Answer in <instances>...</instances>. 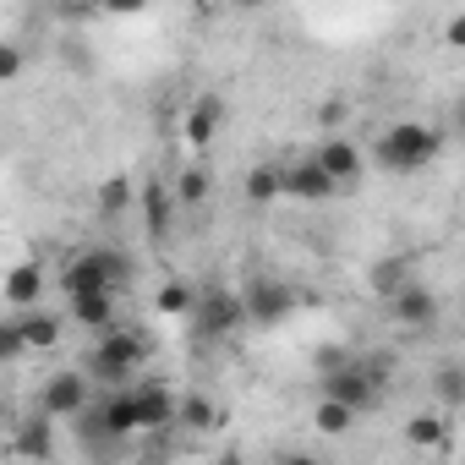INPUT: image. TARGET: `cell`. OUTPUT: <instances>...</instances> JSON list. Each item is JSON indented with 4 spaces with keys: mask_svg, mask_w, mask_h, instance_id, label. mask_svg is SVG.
<instances>
[{
    "mask_svg": "<svg viewBox=\"0 0 465 465\" xmlns=\"http://www.w3.org/2000/svg\"><path fill=\"white\" fill-rule=\"evenodd\" d=\"M242 192H247V203H258V208L280 203V197H285V164H274V159L252 164V170H247V181H242Z\"/></svg>",
    "mask_w": 465,
    "mask_h": 465,
    "instance_id": "9a60e30c",
    "label": "cell"
},
{
    "mask_svg": "<svg viewBox=\"0 0 465 465\" xmlns=\"http://www.w3.org/2000/svg\"><path fill=\"white\" fill-rule=\"evenodd\" d=\"M88 405H94V372H88V367H83V372H77V367L50 372L45 389H39V411L55 416V421H77Z\"/></svg>",
    "mask_w": 465,
    "mask_h": 465,
    "instance_id": "5b68a950",
    "label": "cell"
},
{
    "mask_svg": "<svg viewBox=\"0 0 465 465\" xmlns=\"http://www.w3.org/2000/svg\"><path fill=\"white\" fill-rule=\"evenodd\" d=\"M356 405H345V400H334V394H318V405H312V427L323 432V438H345L351 427H356Z\"/></svg>",
    "mask_w": 465,
    "mask_h": 465,
    "instance_id": "d6986e66",
    "label": "cell"
},
{
    "mask_svg": "<svg viewBox=\"0 0 465 465\" xmlns=\"http://www.w3.org/2000/svg\"><path fill=\"white\" fill-rule=\"evenodd\" d=\"M192 323H197V334H203V340H224V334H236L242 323H252V318H247V296H242V291H203V296H197Z\"/></svg>",
    "mask_w": 465,
    "mask_h": 465,
    "instance_id": "8992f818",
    "label": "cell"
},
{
    "mask_svg": "<svg viewBox=\"0 0 465 465\" xmlns=\"http://www.w3.org/2000/svg\"><path fill=\"white\" fill-rule=\"evenodd\" d=\"M345 361H351L345 345H323V351L312 356V372H334V367H345Z\"/></svg>",
    "mask_w": 465,
    "mask_h": 465,
    "instance_id": "83f0119b",
    "label": "cell"
},
{
    "mask_svg": "<svg viewBox=\"0 0 465 465\" xmlns=\"http://www.w3.org/2000/svg\"><path fill=\"white\" fill-rule=\"evenodd\" d=\"M132 280H137V263H132L126 252H115V247H94V252H83V258L66 263L61 291H66V296H83V291H126Z\"/></svg>",
    "mask_w": 465,
    "mask_h": 465,
    "instance_id": "277c9868",
    "label": "cell"
},
{
    "mask_svg": "<svg viewBox=\"0 0 465 465\" xmlns=\"http://www.w3.org/2000/svg\"><path fill=\"white\" fill-rule=\"evenodd\" d=\"M148 356H153V340H148L143 329H115V323H110V329H99V340H94V351H88V372H94V383L121 389V383L143 378Z\"/></svg>",
    "mask_w": 465,
    "mask_h": 465,
    "instance_id": "7a4b0ae2",
    "label": "cell"
},
{
    "mask_svg": "<svg viewBox=\"0 0 465 465\" xmlns=\"http://www.w3.org/2000/svg\"><path fill=\"white\" fill-rule=\"evenodd\" d=\"M224 421V411L208 400V394H181V405H175V427H186V432H213Z\"/></svg>",
    "mask_w": 465,
    "mask_h": 465,
    "instance_id": "44dd1931",
    "label": "cell"
},
{
    "mask_svg": "<svg viewBox=\"0 0 465 465\" xmlns=\"http://www.w3.org/2000/svg\"><path fill=\"white\" fill-rule=\"evenodd\" d=\"M367 285L389 302L400 285H411V263H405V258H378V263H372V274H367Z\"/></svg>",
    "mask_w": 465,
    "mask_h": 465,
    "instance_id": "603a6c76",
    "label": "cell"
},
{
    "mask_svg": "<svg viewBox=\"0 0 465 465\" xmlns=\"http://www.w3.org/2000/svg\"><path fill=\"white\" fill-rule=\"evenodd\" d=\"M6 302L23 312V307H45V263H17L6 274Z\"/></svg>",
    "mask_w": 465,
    "mask_h": 465,
    "instance_id": "2e32d148",
    "label": "cell"
},
{
    "mask_svg": "<svg viewBox=\"0 0 465 465\" xmlns=\"http://www.w3.org/2000/svg\"><path fill=\"white\" fill-rule=\"evenodd\" d=\"M318 389L334 394V400H345V405H356V411H367L383 383H378V372H372L367 361H345V367H334V372H318Z\"/></svg>",
    "mask_w": 465,
    "mask_h": 465,
    "instance_id": "52a82bcc",
    "label": "cell"
},
{
    "mask_svg": "<svg viewBox=\"0 0 465 465\" xmlns=\"http://www.w3.org/2000/svg\"><path fill=\"white\" fill-rule=\"evenodd\" d=\"M175 203H181V208H203V203H208V170H197V164L181 170V175H175Z\"/></svg>",
    "mask_w": 465,
    "mask_h": 465,
    "instance_id": "484cf974",
    "label": "cell"
},
{
    "mask_svg": "<svg viewBox=\"0 0 465 465\" xmlns=\"http://www.w3.org/2000/svg\"><path fill=\"white\" fill-rule=\"evenodd\" d=\"M0 77H6V83L23 77V45H6V50H0Z\"/></svg>",
    "mask_w": 465,
    "mask_h": 465,
    "instance_id": "f1b7e54d",
    "label": "cell"
},
{
    "mask_svg": "<svg viewBox=\"0 0 465 465\" xmlns=\"http://www.w3.org/2000/svg\"><path fill=\"white\" fill-rule=\"evenodd\" d=\"M175 394L164 383H148V378H132L121 389H110V400H99L94 411L110 421V432L132 438V432H153V427H170L175 421Z\"/></svg>",
    "mask_w": 465,
    "mask_h": 465,
    "instance_id": "6da1fadb",
    "label": "cell"
},
{
    "mask_svg": "<svg viewBox=\"0 0 465 465\" xmlns=\"http://www.w3.org/2000/svg\"><path fill=\"white\" fill-rule=\"evenodd\" d=\"M454 121H460V137H465V99H460V110H454Z\"/></svg>",
    "mask_w": 465,
    "mask_h": 465,
    "instance_id": "836d02e7",
    "label": "cell"
},
{
    "mask_svg": "<svg viewBox=\"0 0 465 465\" xmlns=\"http://www.w3.org/2000/svg\"><path fill=\"white\" fill-rule=\"evenodd\" d=\"M312 153H318V164H323L340 186H356V181H361V164H367V159H361V148H356L351 137H323Z\"/></svg>",
    "mask_w": 465,
    "mask_h": 465,
    "instance_id": "4fadbf2b",
    "label": "cell"
},
{
    "mask_svg": "<svg viewBox=\"0 0 465 465\" xmlns=\"http://www.w3.org/2000/svg\"><path fill=\"white\" fill-rule=\"evenodd\" d=\"M99 6L110 17H137V12H148V0H99Z\"/></svg>",
    "mask_w": 465,
    "mask_h": 465,
    "instance_id": "f546056e",
    "label": "cell"
},
{
    "mask_svg": "<svg viewBox=\"0 0 465 465\" xmlns=\"http://www.w3.org/2000/svg\"><path fill=\"white\" fill-rule=\"evenodd\" d=\"M28 351V340H23V329H17V318L6 323V329H0V356H6V361H17Z\"/></svg>",
    "mask_w": 465,
    "mask_h": 465,
    "instance_id": "4316f807",
    "label": "cell"
},
{
    "mask_svg": "<svg viewBox=\"0 0 465 465\" xmlns=\"http://www.w3.org/2000/svg\"><path fill=\"white\" fill-rule=\"evenodd\" d=\"M66 312H72V323H83V329H110V323H115V291L66 296Z\"/></svg>",
    "mask_w": 465,
    "mask_h": 465,
    "instance_id": "5bb4252c",
    "label": "cell"
},
{
    "mask_svg": "<svg viewBox=\"0 0 465 465\" xmlns=\"http://www.w3.org/2000/svg\"><path fill=\"white\" fill-rule=\"evenodd\" d=\"M334 192H340V181L318 164V153L285 164V197H296V203H334Z\"/></svg>",
    "mask_w": 465,
    "mask_h": 465,
    "instance_id": "9c48e42d",
    "label": "cell"
},
{
    "mask_svg": "<svg viewBox=\"0 0 465 465\" xmlns=\"http://www.w3.org/2000/svg\"><path fill=\"white\" fill-rule=\"evenodd\" d=\"M443 438H449L443 405H432V411H416V416H405V443H411V449H443Z\"/></svg>",
    "mask_w": 465,
    "mask_h": 465,
    "instance_id": "ffe728a7",
    "label": "cell"
},
{
    "mask_svg": "<svg viewBox=\"0 0 465 465\" xmlns=\"http://www.w3.org/2000/svg\"><path fill=\"white\" fill-rule=\"evenodd\" d=\"M438 291L432 285H421V280H411V285H400L394 296H389V318L400 323V329H432L438 323Z\"/></svg>",
    "mask_w": 465,
    "mask_h": 465,
    "instance_id": "8fae6325",
    "label": "cell"
},
{
    "mask_svg": "<svg viewBox=\"0 0 465 465\" xmlns=\"http://www.w3.org/2000/svg\"><path fill=\"white\" fill-rule=\"evenodd\" d=\"M197 296H203V291H197L192 280H164L159 296H153V307H159L164 318H192V312H197Z\"/></svg>",
    "mask_w": 465,
    "mask_h": 465,
    "instance_id": "7402d4cb",
    "label": "cell"
},
{
    "mask_svg": "<svg viewBox=\"0 0 465 465\" xmlns=\"http://www.w3.org/2000/svg\"><path fill=\"white\" fill-rule=\"evenodd\" d=\"M236 12H258V6H269V0H230Z\"/></svg>",
    "mask_w": 465,
    "mask_h": 465,
    "instance_id": "d6a6232c",
    "label": "cell"
},
{
    "mask_svg": "<svg viewBox=\"0 0 465 465\" xmlns=\"http://www.w3.org/2000/svg\"><path fill=\"white\" fill-rule=\"evenodd\" d=\"M17 329H23L28 351H50V345H61V312H45V307H23V312H17Z\"/></svg>",
    "mask_w": 465,
    "mask_h": 465,
    "instance_id": "e0dca14e",
    "label": "cell"
},
{
    "mask_svg": "<svg viewBox=\"0 0 465 465\" xmlns=\"http://www.w3.org/2000/svg\"><path fill=\"white\" fill-rule=\"evenodd\" d=\"M427 389H432V405L460 411L465 405V361H438L432 378H427Z\"/></svg>",
    "mask_w": 465,
    "mask_h": 465,
    "instance_id": "ac0fdd59",
    "label": "cell"
},
{
    "mask_svg": "<svg viewBox=\"0 0 465 465\" xmlns=\"http://www.w3.org/2000/svg\"><path fill=\"white\" fill-rule=\"evenodd\" d=\"M50 421H55V416H45V411H39V421H34V427H23V438H17V454L50 460V454H55V432H50Z\"/></svg>",
    "mask_w": 465,
    "mask_h": 465,
    "instance_id": "d4e9b609",
    "label": "cell"
},
{
    "mask_svg": "<svg viewBox=\"0 0 465 465\" xmlns=\"http://www.w3.org/2000/svg\"><path fill=\"white\" fill-rule=\"evenodd\" d=\"M443 45H449V50H465V12H460V17H449V28H443Z\"/></svg>",
    "mask_w": 465,
    "mask_h": 465,
    "instance_id": "4dcf8cb0",
    "label": "cell"
},
{
    "mask_svg": "<svg viewBox=\"0 0 465 465\" xmlns=\"http://www.w3.org/2000/svg\"><path fill=\"white\" fill-rule=\"evenodd\" d=\"M242 296H247V318H252V323H263V329L285 323V318L296 312V302H302V296H296L291 285H280V280H252Z\"/></svg>",
    "mask_w": 465,
    "mask_h": 465,
    "instance_id": "30bf717a",
    "label": "cell"
},
{
    "mask_svg": "<svg viewBox=\"0 0 465 465\" xmlns=\"http://www.w3.org/2000/svg\"><path fill=\"white\" fill-rule=\"evenodd\" d=\"M126 208H137V192H132V181H126V175H110V181L99 186V213H104V219H115V213H126Z\"/></svg>",
    "mask_w": 465,
    "mask_h": 465,
    "instance_id": "cb8c5ba5",
    "label": "cell"
},
{
    "mask_svg": "<svg viewBox=\"0 0 465 465\" xmlns=\"http://www.w3.org/2000/svg\"><path fill=\"white\" fill-rule=\"evenodd\" d=\"M175 186H164L159 175H148L137 186V213H143V236L148 242H170V224H175Z\"/></svg>",
    "mask_w": 465,
    "mask_h": 465,
    "instance_id": "ba28073f",
    "label": "cell"
},
{
    "mask_svg": "<svg viewBox=\"0 0 465 465\" xmlns=\"http://www.w3.org/2000/svg\"><path fill=\"white\" fill-rule=\"evenodd\" d=\"M318 121H323V126H340V121H345V99H329V104L318 110Z\"/></svg>",
    "mask_w": 465,
    "mask_h": 465,
    "instance_id": "1f68e13d",
    "label": "cell"
},
{
    "mask_svg": "<svg viewBox=\"0 0 465 465\" xmlns=\"http://www.w3.org/2000/svg\"><path fill=\"white\" fill-rule=\"evenodd\" d=\"M219 121H224V99H219V94H203V99L186 110V121H181L186 148H192V153H208L213 137H219Z\"/></svg>",
    "mask_w": 465,
    "mask_h": 465,
    "instance_id": "7c38bea8",
    "label": "cell"
},
{
    "mask_svg": "<svg viewBox=\"0 0 465 465\" xmlns=\"http://www.w3.org/2000/svg\"><path fill=\"white\" fill-rule=\"evenodd\" d=\"M438 148H443V137H438L432 126H421V121H394V126L378 132L372 159H378L383 170H394V175H416V170H427V164L438 159Z\"/></svg>",
    "mask_w": 465,
    "mask_h": 465,
    "instance_id": "3957f363",
    "label": "cell"
}]
</instances>
